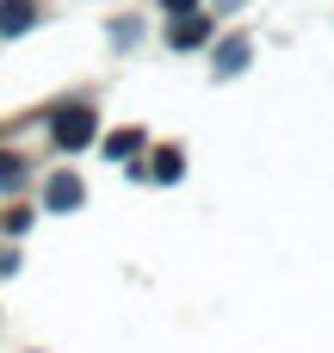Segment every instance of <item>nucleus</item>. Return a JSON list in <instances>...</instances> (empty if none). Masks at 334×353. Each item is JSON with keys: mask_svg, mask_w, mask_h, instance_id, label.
Masks as SVG:
<instances>
[{"mask_svg": "<svg viewBox=\"0 0 334 353\" xmlns=\"http://www.w3.org/2000/svg\"><path fill=\"white\" fill-rule=\"evenodd\" d=\"M87 137H93V112H81V105H68V112L56 118V143H62V149H81Z\"/></svg>", "mask_w": 334, "mask_h": 353, "instance_id": "f257e3e1", "label": "nucleus"}, {"mask_svg": "<svg viewBox=\"0 0 334 353\" xmlns=\"http://www.w3.org/2000/svg\"><path fill=\"white\" fill-rule=\"evenodd\" d=\"M205 37H211L205 19H174V43H180V50H186V43H205Z\"/></svg>", "mask_w": 334, "mask_h": 353, "instance_id": "f03ea898", "label": "nucleus"}, {"mask_svg": "<svg viewBox=\"0 0 334 353\" xmlns=\"http://www.w3.org/2000/svg\"><path fill=\"white\" fill-rule=\"evenodd\" d=\"M25 19H31V6H25V0H6V19H0V25H6V31H25Z\"/></svg>", "mask_w": 334, "mask_h": 353, "instance_id": "7ed1b4c3", "label": "nucleus"}, {"mask_svg": "<svg viewBox=\"0 0 334 353\" xmlns=\"http://www.w3.org/2000/svg\"><path fill=\"white\" fill-rule=\"evenodd\" d=\"M74 199H81V186H74V180H68V174H62V180H56V186H50V205H74Z\"/></svg>", "mask_w": 334, "mask_h": 353, "instance_id": "20e7f679", "label": "nucleus"}, {"mask_svg": "<svg viewBox=\"0 0 334 353\" xmlns=\"http://www.w3.org/2000/svg\"><path fill=\"white\" fill-rule=\"evenodd\" d=\"M167 6H186V0H167Z\"/></svg>", "mask_w": 334, "mask_h": 353, "instance_id": "39448f33", "label": "nucleus"}]
</instances>
